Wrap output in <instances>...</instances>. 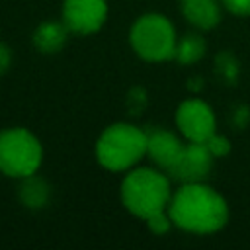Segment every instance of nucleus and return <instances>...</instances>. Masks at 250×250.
<instances>
[{"mask_svg":"<svg viewBox=\"0 0 250 250\" xmlns=\"http://www.w3.org/2000/svg\"><path fill=\"white\" fill-rule=\"evenodd\" d=\"M172 225L195 234H211L221 230L229 221V205L225 197L203 182H186L172 193L168 203Z\"/></svg>","mask_w":250,"mask_h":250,"instance_id":"1","label":"nucleus"},{"mask_svg":"<svg viewBox=\"0 0 250 250\" xmlns=\"http://www.w3.org/2000/svg\"><path fill=\"white\" fill-rule=\"evenodd\" d=\"M170 197L168 178L152 168H135L121 182V201L125 209L145 221L160 211H168Z\"/></svg>","mask_w":250,"mask_h":250,"instance_id":"2","label":"nucleus"},{"mask_svg":"<svg viewBox=\"0 0 250 250\" xmlns=\"http://www.w3.org/2000/svg\"><path fill=\"white\" fill-rule=\"evenodd\" d=\"M146 141L148 137L143 129L131 123H113L98 137L96 158L105 170H129L146 156Z\"/></svg>","mask_w":250,"mask_h":250,"instance_id":"3","label":"nucleus"},{"mask_svg":"<svg viewBox=\"0 0 250 250\" xmlns=\"http://www.w3.org/2000/svg\"><path fill=\"white\" fill-rule=\"evenodd\" d=\"M129 41L141 59L152 62L174 59L178 45L176 29L162 14H143L133 23Z\"/></svg>","mask_w":250,"mask_h":250,"instance_id":"4","label":"nucleus"},{"mask_svg":"<svg viewBox=\"0 0 250 250\" xmlns=\"http://www.w3.org/2000/svg\"><path fill=\"white\" fill-rule=\"evenodd\" d=\"M43 160L39 139L21 127L0 133V172L10 178H27L35 174Z\"/></svg>","mask_w":250,"mask_h":250,"instance_id":"5","label":"nucleus"},{"mask_svg":"<svg viewBox=\"0 0 250 250\" xmlns=\"http://www.w3.org/2000/svg\"><path fill=\"white\" fill-rule=\"evenodd\" d=\"M176 127L189 143H205L217 133V121L211 105L197 98H189L178 105Z\"/></svg>","mask_w":250,"mask_h":250,"instance_id":"6","label":"nucleus"},{"mask_svg":"<svg viewBox=\"0 0 250 250\" xmlns=\"http://www.w3.org/2000/svg\"><path fill=\"white\" fill-rule=\"evenodd\" d=\"M107 18L105 0H64L62 21L68 31L78 35L96 33Z\"/></svg>","mask_w":250,"mask_h":250,"instance_id":"7","label":"nucleus"},{"mask_svg":"<svg viewBox=\"0 0 250 250\" xmlns=\"http://www.w3.org/2000/svg\"><path fill=\"white\" fill-rule=\"evenodd\" d=\"M213 154L205 143H189L184 146L178 162L168 170L174 180L180 182H203L213 168Z\"/></svg>","mask_w":250,"mask_h":250,"instance_id":"8","label":"nucleus"},{"mask_svg":"<svg viewBox=\"0 0 250 250\" xmlns=\"http://www.w3.org/2000/svg\"><path fill=\"white\" fill-rule=\"evenodd\" d=\"M148 141H146V154L164 170H170L178 158L182 156V150H184V143L170 131H162V129H156V131H150L146 133Z\"/></svg>","mask_w":250,"mask_h":250,"instance_id":"9","label":"nucleus"},{"mask_svg":"<svg viewBox=\"0 0 250 250\" xmlns=\"http://www.w3.org/2000/svg\"><path fill=\"white\" fill-rule=\"evenodd\" d=\"M186 20L197 29H213L221 20V0H180Z\"/></svg>","mask_w":250,"mask_h":250,"instance_id":"10","label":"nucleus"},{"mask_svg":"<svg viewBox=\"0 0 250 250\" xmlns=\"http://www.w3.org/2000/svg\"><path fill=\"white\" fill-rule=\"evenodd\" d=\"M68 27L59 21H45L33 31V45L43 53H55L61 51L66 43Z\"/></svg>","mask_w":250,"mask_h":250,"instance_id":"11","label":"nucleus"},{"mask_svg":"<svg viewBox=\"0 0 250 250\" xmlns=\"http://www.w3.org/2000/svg\"><path fill=\"white\" fill-rule=\"evenodd\" d=\"M20 199L27 207L39 209L49 201V186L41 178H35V174H31L23 178V184L20 188Z\"/></svg>","mask_w":250,"mask_h":250,"instance_id":"12","label":"nucleus"},{"mask_svg":"<svg viewBox=\"0 0 250 250\" xmlns=\"http://www.w3.org/2000/svg\"><path fill=\"white\" fill-rule=\"evenodd\" d=\"M203 53H205V41L201 39V35L188 33L178 41L174 59L180 61L182 64H191L195 61H199L203 57Z\"/></svg>","mask_w":250,"mask_h":250,"instance_id":"13","label":"nucleus"},{"mask_svg":"<svg viewBox=\"0 0 250 250\" xmlns=\"http://www.w3.org/2000/svg\"><path fill=\"white\" fill-rule=\"evenodd\" d=\"M146 225H148V229H150L154 234H164V232L170 230V227H172V219H170L168 211H160V213L148 217V219H146Z\"/></svg>","mask_w":250,"mask_h":250,"instance_id":"14","label":"nucleus"},{"mask_svg":"<svg viewBox=\"0 0 250 250\" xmlns=\"http://www.w3.org/2000/svg\"><path fill=\"white\" fill-rule=\"evenodd\" d=\"M205 145H207V148L211 150V154L215 156V158H219V156H225V154H229V150H230V143L223 137V135H211L207 141H205Z\"/></svg>","mask_w":250,"mask_h":250,"instance_id":"15","label":"nucleus"},{"mask_svg":"<svg viewBox=\"0 0 250 250\" xmlns=\"http://www.w3.org/2000/svg\"><path fill=\"white\" fill-rule=\"evenodd\" d=\"M221 4L236 16H250V0H221Z\"/></svg>","mask_w":250,"mask_h":250,"instance_id":"16","label":"nucleus"},{"mask_svg":"<svg viewBox=\"0 0 250 250\" xmlns=\"http://www.w3.org/2000/svg\"><path fill=\"white\" fill-rule=\"evenodd\" d=\"M10 62H12V53H10L8 45H4L0 41V74H4L10 68Z\"/></svg>","mask_w":250,"mask_h":250,"instance_id":"17","label":"nucleus"}]
</instances>
